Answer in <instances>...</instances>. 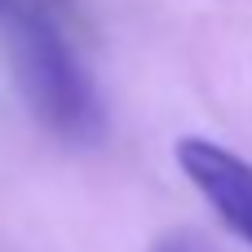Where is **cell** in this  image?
Wrapping results in <instances>:
<instances>
[{"label":"cell","mask_w":252,"mask_h":252,"mask_svg":"<svg viewBox=\"0 0 252 252\" xmlns=\"http://www.w3.org/2000/svg\"><path fill=\"white\" fill-rule=\"evenodd\" d=\"M173 155L199 199L217 213V221L252 248V164L213 137H182Z\"/></svg>","instance_id":"2"},{"label":"cell","mask_w":252,"mask_h":252,"mask_svg":"<svg viewBox=\"0 0 252 252\" xmlns=\"http://www.w3.org/2000/svg\"><path fill=\"white\" fill-rule=\"evenodd\" d=\"M155 252H204L190 235H168V239H159L155 244Z\"/></svg>","instance_id":"3"},{"label":"cell","mask_w":252,"mask_h":252,"mask_svg":"<svg viewBox=\"0 0 252 252\" xmlns=\"http://www.w3.org/2000/svg\"><path fill=\"white\" fill-rule=\"evenodd\" d=\"M9 27H13L18 84L35 120L62 142L93 146L106 128V111L58 9L49 0H13Z\"/></svg>","instance_id":"1"}]
</instances>
